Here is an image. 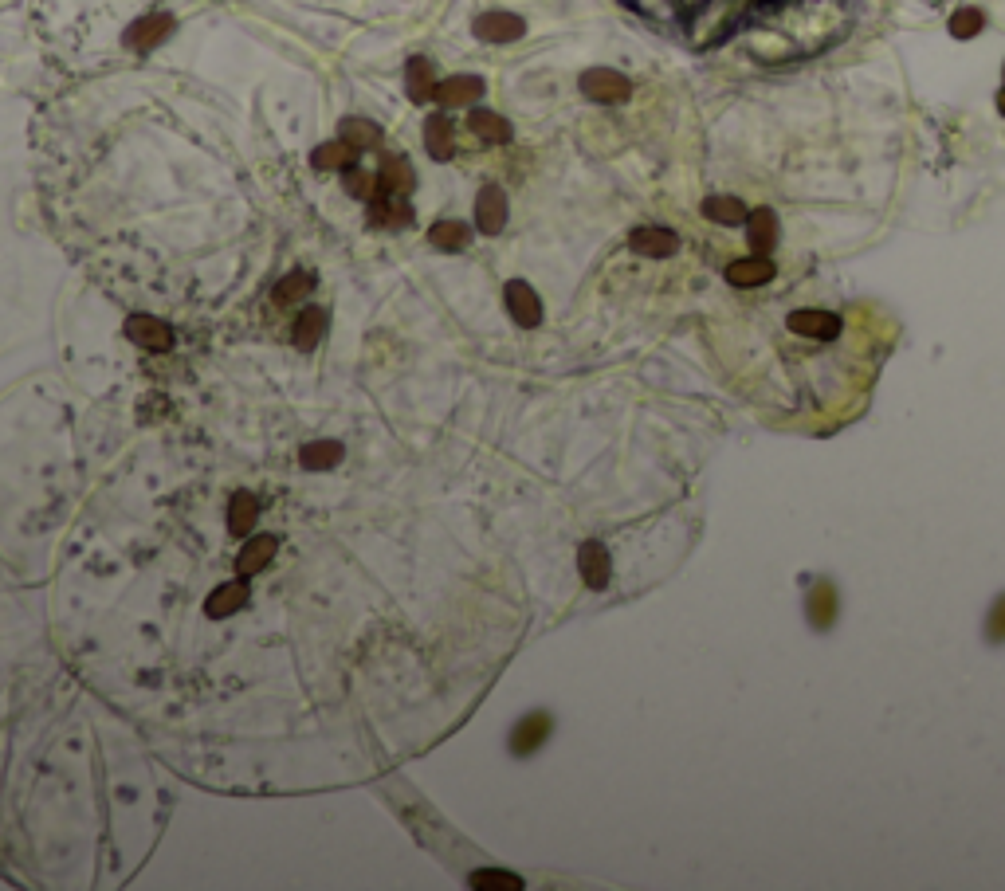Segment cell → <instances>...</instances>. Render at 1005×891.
Wrapping results in <instances>:
<instances>
[{
  "label": "cell",
  "instance_id": "6da1fadb",
  "mask_svg": "<svg viewBox=\"0 0 1005 891\" xmlns=\"http://www.w3.org/2000/svg\"><path fill=\"white\" fill-rule=\"evenodd\" d=\"M582 95L593 103H625L633 95V83L613 67H589L582 75Z\"/></svg>",
  "mask_w": 1005,
  "mask_h": 891
},
{
  "label": "cell",
  "instance_id": "7a4b0ae2",
  "mask_svg": "<svg viewBox=\"0 0 1005 891\" xmlns=\"http://www.w3.org/2000/svg\"><path fill=\"white\" fill-rule=\"evenodd\" d=\"M786 326L794 330L797 338H813V342H833L845 330V318L833 311H817V307H801L786 318Z\"/></svg>",
  "mask_w": 1005,
  "mask_h": 891
},
{
  "label": "cell",
  "instance_id": "3957f363",
  "mask_svg": "<svg viewBox=\"0 0 1005 891\" xmlns=\"http://www.w3.org/2000/svg\"><path fill=\"white\" fill-rule=\"evenodd\" d=\"M837 609H841V597H837L833 581H825V577L813 581L809 593H805V617H809V625L825 632L833 621H837Z\"/></svg>",
  "mask_w": 1005,
  "mask_h": 891
},
{
  "label": "cell",
  "instance_id": "277c9868",
  "mask_svg": "<svg viewBox=\"0 0 1005 891\" xmlns=\"http://www.w3.org/2000/svg\"><path fill=\"white\" fill-rule=\"evenodd\" d=\"M629 248L640 252V256H648V260H668V256H676V252H680V236H676L672 228L644 224V228L629 232Z\"/></svg>",
  "mask_w": 1005,
  "mask_h": 891
},
{
  "label": "cell",
  "instance_id": "5b68a950",
  "mask_svg": "<svg viewBox=\"0 0 1005 891\" xmlns=\"http://www.w3.org/2000/svg\"><path fill=\"white\" fill-rule=\"evenodd\" d=\"M126 338L134 342V346H142V350H169L173 346V330L154 315H130L126 318Z\"/></svg>",
  "mask_w": 1005,
  "mask_h": 891
},
{
  "label": "cell",
  "instance_id": "8992f818",
  "mask_svg": "<svg viewBox=\"0 0 1005 891\" xmlns=\"http://www.w3.org/2000/svg\"><path fill=\"white\" fill-rule=\"evenodd\" d=\"M503 299H507V311L511 318L523 326V330H534L538 322H542V303H538V295H534V287L523 283V279H511L507 283V291H503Z\"/></svg>",
  "mask_w": 1005,
  "mask_h": 891
},
{
  "label": "cell",
  "instance_id": "52a82bcc",
  "mask_svg": "<svg viewBox=\"0 0 1005 891\" xmlns=\"http://www.w3.org/2000/svg\"><path fill=\"white\" fill-rule=\"evenodd\" d=\"M476 224L483 236H495V232H503V224H507V193L499 189V185H483L476 197Z\"/></svg>",
  "mask_w": 1005,
  "mask_h": 891
},
{
  "label": "cell",
  "instance_id": "ba28073f",
  "mask_svg": "<svg viewBox=\"0 0 1005 891\" xmlns=\"http://www.w3.org/2000/svg\"><path fill=\"white\" fill-rule=\"evenodd\" d=\"M527 32V24H523V16H515V12H483L476 20V36L479 40H487V44H511V40H519Z\"/></svg>",
  "mask_w": 1005,
  "mask_h": 891
},
{
  "label": "cell",
  "instance_id": "9c48e42d",
  "mask_svg": "<svg viewBox=\"0 0 1005 891\" xmlns=\"http://www.w3.org/2000/svg\"><path fill=\"white\" fill-rule=\"evenodd\" d=\"M173 16L169 12H154V16H146V20H138V24H130V32H126V48H134V52H150V48H158L161 40L173 32Z\"/></svg>",
  "mask_w": 1005,
  "mask_h": 891
},
{
  "label": "cell",
  "instance_id": "30bf717a",
  "mask_svg": "<svg viewBox=\"0 0 1005 891\" xmlns=\"http://www.w3.org/2000/svg\"><path fill=\"white\" fill-rule=\"evenodd\" d=\"M370 220L385 224V228H405V224H413V205H409V197L377 189L370 197Z\"/></svg>",
  "mask_w": 1005,
  "mask_h": 891
},
{
  "label": "cell",
  "instance_id": "8fae6325",
  "mask_svg": "<svg viewBox=\"0 0 1005 891\" xmlns=\"http://www.w3.org/2000/svg\"><path fill=\"white\" fill-rule=\"evenodd\" d=\"M578 570H582V581L589 589H605L609 577H613V558L601 542H582L578 550Z\"/></svg>",
  "mask_w": 1005,
  "mask_h": 891
},
{
  "label": "cell",
  "instance_id": "7c38bea8",
  "mask_svg": "<svg viewBox=\"0 0 1005 891\" xmlns=\"http://www.w3.org/2000/svg\"><path fill=\"white\" fill-rule=\"evenodd\" d=\"M778 275L770 256H746V260L727 263V283L731 287H766Z\"/></svg>",
  "mask_w": 1005,
  "mask_h": 891
},
{
  "label": "cell",
  "instance_id": "4fadbf2b",
  "mask_svg": "<svg viewBox=\"0 0 1005 891\" xmlns=\"http://www.w3.org/2000/svg\"><path fill=\"white\" fill-rule=\"evenodd\" d=\"M377 189H385V193H397V197H409V193L417 189V173H413L409 158H401V154H389V158L381 161V169H377Z\"/></svg>",
  "mask_w": 1005,
  "mask_h": 891
},
{
  "label": "cell",
  "instance_id": "5bb4252c",
  "mask_svg": "<svg viewBox=\"0 0 1005 891\" xmlns=\"http://www.w3.org/2000/svg\"><path fill=\"white\" fill-rule=\"evenodd\" d=\"M746 236H750L754 256L774 252V244H778V212L774 209H754L750 216H746Z\"/></svg>",
  "mask_w": 1005,
  "mask_h": 891
},
{
  "label": "cell",
  "instance_id": "9a60e30c",
  "mask_svg": "<svg viewBox=\"0 0 1005 891\" xmlns=\"http://www.w3.org/2000/svg\"><path fill=\"white\" fill-rule=\"evenodd\" d=\"M244 601H248V577L228 581V585H220V589H212L209 593V601H205V617H212V621H224V617H232Z\"/></svg>",
  "mask_w": 1005,
  "mask_h": 891
},
{
  "label": "cell",
  "instance_id": "2e32d148",
  "mask_svg": "<svg viewBox=\"0 0 1005 891\" xmlns=\"http://www.w3.org/2000/svg\"><path fill=\"white\" fill-rule=\"evenodd\" d=\"M479 95H483V79H479V75H456V79H444V83H436V91H432V99H436L440 106L476 103Z\"/></svg>",
  "mask_w": 1005,
  "mask_h": 891
},
{
  "label": "cell",
  "instance_id": "e0dca14e",
  "mask_svg": "<svg viewBox=\"0 0 1005 891\" xmlns=\"http://www.w3.org/2000/svg\"><path fill=\"white\" fill-rule=\"evenodd\" d=\"M550 731H554V723H550V715H542V711H534V715H527L515 731H511V750L515 754H530V750H538L546 738H550Z\"/></svg>",
  "mask_w": 1005,
  "mask_h": 891
},
{
  "label": "cell",
  "instance_id": "ac0fdd59",
  "mask_svg": "<svg viewBox=\"0 0 1005 891\" xmlns=\"http://www.w3.org/2000/svg\"><path fill=\"white\" fill-rule=\"evenodd\" d=\"M275 538L271 534H252L248 542H244V550H240V558H236V570H240V577H252V574H260L264 570L267 562L275 558Z\"/></svg>",
  "mask_w": 1005,
  "mask_h": 891
},
{
  "label": "cell",
  "instance_id": "d6986e66",
  "mask_svg": "<svg viewBox=\"0 0 1005 891\" xmlns=\"http://www.w3.org/2000/svg\"><path fill=\"white\" fill-rule=\"evenodd\" d=\"M338 138L346 142V146H354L358 154H366V150H377L381 146V126L370 122V118H342V126H338Z\"/></svg>",
  "mask_w": 1005,
  "mask_h": 891
},
{
  "label": "cell",
  "instance_id": "ffe728a7",
  "mask_svg": "<svg viewBox=\"0 0 1005 891\" xmlns=\"http://www.w3.org/2000/svg\"><path fill=\"white\" fill-rule=\"evenodd\" d=\"M424 150H428V158L436 161L452 158V122H448V114H428L424 118Z\"/></svg>",
  "mask_w": 1005,
  "mask_h": 891
},
{
  "label": "cell",
  "instance_id": "44dd1931",
  "mask_svg": "<svg viewBox=\"0 0 1005 891\" xmlns=\"http://www.w3.org/2000/svg\"><path fill=\"white\" fill-rule=\"evenodd\" d=\"M256 523H260V499L248 495V491H236L232 503H228V530L240 534V538H248Z\"/></svg>",
  "mask_w": 1005,
  "mask_h": 891
},
{
  "label": "cell",
  "instance_id": "7402d4cb",
  "mask_svg": "<svg viewBox=\"0 0 1005 891\" xmlns=\"http://www.w3.org/2000/svg\"><path fill=\"white\" fill-rule=\"evenodd\" d=\"M405 91H409L413 103H428V99H432V91H436V71H432V63H428L424 55H417V59L405 63Z\"/></svg>",
  "mask_w": 1005,
  "mask_h": 891
},
{
  "label": "cell",
  "instance_id": "603a6c76",
  "mask_svg": "<svg viewBox=\"0 0 1005 891\" xmlns=\"http://www.w3.org/2000/svg\"><path fill=\"white\" fill-rule=\"evenodd\" d=\"M326 326H330V311H326V307H307V311H299V318H295V346H299V350H315L318 338L326 334Z\"/></svg>",
  "mask_w": 1005,
  "mask_h": 891
},
{
  "label": "cell",
  "instance_id": "cb8c5ba5",
  "mask_svg": "<svg viewBox=\"0 0 1005 891\" xmlns=\"http://www.w3.org/2000/svg\"><path fill=\"white\" fill-rule=\"evenodd\" d=\"M468 240H472V228L460 224V220H436V224L428 228V244L440 248V252H464Z\"/></svg>",
  "mask_w": 1005,
  "mask_h": 891
},
{
  "label": "cell",
  "instance_id": "d4e9b609",
  "mask_svg": "<svg viewBox=\"0 0 1005 891\" xmlns=\"http://www.w3.org/2000/svg\"><path fill=\"white\" fill-rule=\"evenodd\" d=\"M342 456H346V448L338 440H311V444L299 448V464L311 468V472H326V468L342 464Z\"/></svg>",
  "mask_w": 1005,
  "mask_h": 891
},
{
  "label": "cell",
  "instance_id": "484cf974",
  "mask_svg": "<svg viewBox=\"0 0 1005 891\" xmlns=\"http://www.w3.org/2000/svg\"><path fill=\"white\" fill-rule=\"evenodd\" d=\"M472 130H476L483 142H491V146H507L511 138H515V130H511V122L503 118V114H495V110H472Z\"/></svg>",
  "mask_w": 1005,
  "mask_h": 891
},
{
  "label": "cell",
  "instance_id": "4316f807",
  "mask_svg": "<svg viewBox=\"0 0 1005 891\" xmlns=\"http://www.w3.org/2000/svg\"><path fill=\"white\" fill-rule=\"evenodd\" d=\"M699 212H703L711 224H723V228L746 224V216H750V209L742 205L739 197H707V201L699 205Z\"/></svg>",
  "mask_w": 1005,
  "mask_h": 891
},
{
  "label": "cell",
  "instance_id": "83f0119b",
  "mask_svg": "<svg viewBox=\"0 0 1005 891\" xmlns=\"http://www.w3.org/2000/svg\"><path fill=\"white\" fill-rule=\"evenodd\" d=\"M354 161H358V150H354V146H346L342 138H338V142L318 146L315 154H311V165H315L318 173H326V169H346V165H354Z\"/></svg>",
  "mask_w": 1005,
  "mask_h": 891
},
{
  "label": "cell",
  "instance_id": "f1b7e54d",
  "mask_svg": "<svg viewBox=\"0 0 1005 891\" xmlns=\"http://www.w3.org/2000/svg\"><path fill=\"white\" fill-rule=\"evenodd\" d=\"M311 291H315V275H311V271H291L287 279H279V287H275V303H279V307H291V303L307 299Z\"/></svg>",
  "mask_w": 1005,
  "mask_h": 891
},
{
  "label": "cell",
  "instance_id": "f546056e",
  "mask_svg": "<svg viewBox=\"0 0 1005 891\" xmlns=\"http://www.w3.org/2000/svg\"><path fill=\"white\" fill-rule=\"evenodd\" d=\"M342 181H346V193H350V197H358V201H370L373 193H377V177L366 173L358 161L342 169Z\"/></svg>",
  "mask_w": 1005,
  "mask_h": 891
},
{
  "label": "cell",
  "instance_id": "4dcf8cb0",
  "mask_svg": "<svg viewBox=\"0 0 1005 891\" xmlns=\"http://www.w3.org/2000/svg\"><path fill=\"white\" fill-rule=\"evenodd\" d=\"M982 24H986V16L978 8H958L951 16V36L954 40H970V36L982 32Z\"/></svg>",
  "mask_w": 1005,
  "mask_h": 891
},
{
  "label": "cell",
  "instance_id": "1f68e13d",
  "mask_svg": "<svg viewBox=\"0 0 1005 891\" xmlns=\"http://www.w3.org/2000/svg\"><path fill=\"white\" fill-rule=\"evenodd\" d=\"M472 888H479V891H519L523 888V880H519V876H511V872L491 868V872H476V876H472Z\"/></svg>",
  "mask_w": 1005,
  "mask_h": 891
},
{
  "label": "cell",
  "instance_id": "d6a6232c",
  "mask_svg": "<svg viewBox=\"0 0 1005 891\" xmlns=\"http://www.w3.org/2000/svg\"><path fill=\"white\" fill-rule=\"evenodd\" d=\"M986 640L990 644H1005V593L994 597V609L986 617Z\"/></svg>",
  "mask_w": 1005,
  "mask_h": 891
},
{
  "label": "cell",
  "instance_id": "836d02e7",
  "mask_svg": "<svg viewBox=\"0 0 1005 891\" xmlns=\"http://www.w3.org/2000/svg\"><path fill=\"white\" fill-rule=\"evenodd\" d=\"M998 110H1002V114H1005V87H1002V91H998Z\"/></svg>",
  "mask_w": 1005,
  "mask_h": 891
}]
</instances>
